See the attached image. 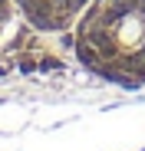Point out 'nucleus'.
Returning <instances> with one entry per match:
<instances>
[{
  "label": "nucleus",
  "instance_id": "obj_2",
  "mask_svg": "<svg viewBox=\"0 0 145 151\" xmlns=\"http://www.w3.org/2000/svg\"><path fill=\"white\" fill-rule=\"evenodd\" d=\"M4 10H7V0H0V20H4Z\"/></svg>",
  "mask_w": 145,
  "mask_h": 151
},
{
  "label": "nucleus",
  "instance_id": "obj_1",
  "mask_svg": "<svg viewBox=\"0 0 145 151\" xmlns=\"http://www.w3.org/2000/svg\"><path fill=\"white\" fill-rule=\"evenodd\" d=\"M20 7L36 27H59L76 7H83V0H20Z\"/></svg>",
  "mask_w": 145,
  "mask_h": 151
}]
</instances>
